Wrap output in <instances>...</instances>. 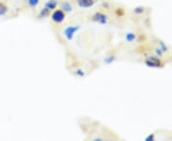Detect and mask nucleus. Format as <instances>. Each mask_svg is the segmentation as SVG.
I'll list each match as a JSON object with an SVG mask.
<instances>
[{
	"mask_svg": "<svg viewBox=\"0 0 172 141\" xmlns=\"http://www.w3.org/2000/svg\"><path fill=\"white\" fill-rule=\"evenodd\" d=\"M66 20V13L61 9H55L51 13V22L55 26L62 25V23Z\"/></svg>",
	"mask_w": 172,
	"mask_h": 141,
	"instance_id": "f257e3e1",
	"label": "nucleus"
},
{
	"mask_svg": "<svg viewBox=\"0 0 172 141\" xmlns=\"http://www.w3.org/2000/svg\"><path fill=\"white\" fill-rule=\"evenodd\" d=\"M73 3L81 10H90L96 5L95 0H73Z\"/></svg>",
	"mask_w": 172,
	"mask_h": 141,
	"instance_id": "f03ea898",
	"label": "nucleus"
},
{
	"mask_svg": "<svg viewBox=\"0 0 172 141\" xmlns=\"http://www.w3.org/2000/svg\"><path fill=\"white\" fill-rule=\"evenodd\" d=\"M11 13V9L9 5L3 1V0H0V17L5 18L9 16V13Z\"/></svg>",
	"mask_w": 172,
	"mask_h": 141,
	"instance_id": "7ed1b4c3",
	"label": "nucleus"
},
{
	"mask_svg": "<svg viewBox=\"0 0 172 141\" xmlns=\"http://www.w3.org/2000/svg\"><path fill=\"white\" fill-rule=\"evenodd\" d=\"M59 4H61V10H63L66 13H72L73 10H74V7H75L74 3L69 2V1H66V0H64V1H62V2L59 3Z\"/></svg>",
	"mask_w": 172,
	"mask_h": 141,
	"instance_id": "20e7f679",
	"label": "nucleus"
},
{
	"mask_svg": "<svg viewBox=\"0 0 172 141\" xmlns=\"http://www.w3.org/2000/svg\"><path fill=\"white\" fill-rule=\"evenodd\" d=\"M27 4L30 8L35 9L40 5V0H27Z\"/></svg>",
	"mask_w": 172,
	"mask_h": 141,
	"instance_id": "39448f33",
	"label": "nucleus"
}]
</instances>
